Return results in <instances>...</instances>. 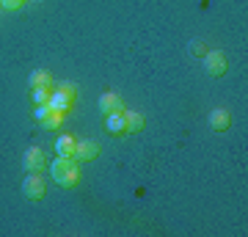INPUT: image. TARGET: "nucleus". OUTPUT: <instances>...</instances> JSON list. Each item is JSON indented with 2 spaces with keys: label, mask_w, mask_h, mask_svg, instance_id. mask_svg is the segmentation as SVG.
I'll list each match as a JSON object with an SVG mask.
<instances>
[{
  "label": "nucleus",
  "mask_w": 248,
  "mask_h": 237,
  "mask_svg": "<svg viewBox=\"0 0 248 237\" xmlns=\"http://www.w3.org/2000/svg\"><path fill=\"white\" fill-rule=\"evenodd\" d=\"M207 122H210V127H213L215 132H226L232 127V113L226 108H213L210 116H207Z\"/></svg>",
  "instance_id": "423d86ee"
},
{
  "label": "nucleus",
  "mask_w": 248,
  "mask_h": 237,
  "mask_svg": "<svg viewBox=\"0 0 248 237\" xmlns=\"http://www.w3.org/2000/svg\"><path fill=\"white\" fill-rule=\"evenodd\" d=\"M99 111L102 113H119V111H124L122 99H119V94H113V91H105L102 97H99Z\"/></svg>",
  "instance_id": "6e6552de"
},
{
  "label": "nucleus",
  "mask_w": 248,
  "mask_h": 237,
  "mask_svg": "<svg viewBox=\"0 0 248 237\" xmlns=\"http://www.w3.org/2000/svg\"><path fill=\"white\" fill-rule=\"evenodd\" d=\"M22 193L31 202H42L47 196V179L42 176V171H28V176L22 179Z\"/></svg>",
  "instance_id": "f03ea898"
},
{
  "label": "nucleus",
  "mask_w": 248,
  "mask_h": 237,
  "mask_svg": "<svg viewBox=\"0 0 248 237\" xmlns=\"http://www.w3.org/2000/svg\"><path fill=\"white\" fill-rule=\"evenodd\" d=\"M50 176L61 188H75L80 182V163L75 158H53V163H50Z\"/></svg>",
  "instance_id": "f257e3e1"
},
{
  "label": "nucleus",
  "mask_w": 248,
  "mask_h": 237,
  "mask_svg": "<svg viewBox=\"0 0 248 237\" xmlns=\"http://www.w3.org/2000/svg\"><path fill=\"white\" fill-rule=\"evenodd\" d=\"M143 116L138 111H124V130L127 132H141L143 130Z\"/></svg>",
  "instance_id": "f8f14e48"
},
{
  "label": "nucleus",
  "mask_w": 248,
  "mask_h": 237,
  "mask_svg": "<svg viewBox=\"0 0 248 237\" xmlns=\"http://www.w3.org/2000/svg\"><path fill=\"white\" fill-rule=\"evenodd\" d=\"M105 130L110 132V135H127V130H124V111L105 116Z\"/></svg>",
  "instance_id": "9d476101"
},
{
  "label": "nucleus",
  "mask_w": 248,
  "mask_h": 237,
  "mask_svg": "<svg viewBox=\"0 0 248 237\" xmlns=\"http://www.w3.org/2000/svg\"><path fill=\"white\" fill-rule=\"evenodd\" d=\"M45 152L39 149V146H31V149L22 155V166H25V171H45Z\"/></svg>",
  "instance_id": "0eeeda50"
},
{
  "label": "nucleus",
  "mask_w": 248,
  "mask_h": 237,
  "mask_svg": "<svg viewBox=\"0 0 248 237\" xmlns=\"http://www.w3.org/2000/svg\"><path fill=\"white\" fill-rule=\"evenodd\" d=\"M63 116H66V113H58V111H53V113L47 116V119H42L39 124H42L45 130H55V127H58V124L63 122Z\"/></svg>",
  "instance_id": "ddd939ff"
},
{
  "label": "nucleus",
  "mask_w": 248,
  "mask_h": 237,
  "mask_svg": "<svg viewBox=\"0 0 248 237\" xmlns=\"http://www.w3.org/2000/svg\"><path fill=\"white\" fill-rule=\"evenodd\" d=\"M204 69H207L210 78H221V75H226V69H229L226 55H223L221 50H210V53H204Z\"/></svg>",
  "instance_id": "7ed1b4c3"
},
{
  "label": "nucleus",
  "mask_w": 248,
  "mask_h": 237,
  "mask_svg": "<svg viewBox=\"0 0 248 237\" xmlns=\"http://www.w3.org/2000/svg\"><path fill=\"white\" fill-rule=\"evenodd\" d=\"M50 113H53V108H50V105H33V119H36V122L47 119Z\"/></svg>",
  "instance_id": "2eb2a0df"
},
{
  "label": "nucleus",
  "mask_w": 248,
  "mask_h": 237,
  "mask_svg": "<svg viewBox=\"0 0 248 237\" xmlns=\"http://www.w3.org/2000/svg\"><path fill=\"white\" fill-rule=\"evenodd\" d=\"M22 3H25V0H0V9L17 11V9H22Z\"/></svg>",
  "instance_id": "dca6fc26"
},
{
  "label": "nucleus",
  "mask_w": 248,
  "mask_h": 237,
  "mask_svg": "<svg viewBox=\"0 0 248 237\" xmlns=\"http://www.w3.org/2000/svg\"><path fill=\"white\" fill-rule=\"evenodd\" d=\"M75 146H78V141L72 135H58L55 138V155L58 158H75Z\"/></svg>",
  "instance_id": "1a4fd4ad"
},
{
  "label": "nucleus",
  "mask_w": 248,
  "mask_h": 237,
  "mask_svg": "<svg viewBox=\"0 0 248 237\" xmlns=\"http://www.w3.org/2000/svg\"><path fill=\"white\" fill-rule=\"evenodd\" d=\"M47 105L53 108V111H58V113H69L72 105H75V97L72 94H66L63 88H50V99H47Z\"/></svg>",
  "instance_id": "20e7f679"
},
{
  "label": "nucleus",
  "mask_w": 248,
  "mask_h": 237,
  "mask_svg": "<svg viewBox=\"0 0 248 237\" xmlns=\"http://www.w3.org/2000/svg\"><path fill=\"white\" fill-rule=\"evenodd\" d=\"M31 99H33V105H47L50 88H31Z\"/></svg>",
  "instance_id": "4468645a"
},
{
  "label": "nucleus",
  "mask_w": 248,
  "mask_h": 237,
  "mask_svg": "<svg viewBox=\"0 0 248 237\" xmlns=\"http://www.w3.org/2000/svg\"><path fill=\"white\" fill-rule=\"evenodd\" d=\"M190 50H193V55H202V58H204V53H207L204 42H193V44H190Z\"/></svg>",
  "instance_id": "f3484780"
},
{
  "label": "nucleus",
  "mask_w": 248,
  "mask_h": 237,
  "mask_svg": "<svg viewBox=\"0 0 248 237\" xmlns=\"http://www.w3.org/2000/svg\"><path fill=\"white\" fill-rule=\"evenodd\" d=\"M99 158V143L97 141H78L75 146V160L78 163H91Z\"/></svg>",
  "instance_id": "39448f33"
},
{
  "label": "nucleus",
  "mask_w": 248,
  "mask_h": 237,
  "mask_svg": "<svg viewBox=\"0 0 248 237\" xmlns=\"http://www.w3.org/2000/svg\"><path fill=\"white\" fill-rule=\"evenodd\" d=\"M28 83H31V88H53V75L47 69H36V72H31Z\"/></svg>",
  "instance_id": "9b49d317"
},
{
  "label": "nucleus",
  "mask_w": 248,
  "mask_h": 237,
  "mask_svg": "<svg viewBox=\"0 0 248 237\" xmlns=\"http://www.w3.org/2000/svg\"><path fill=\"white\" fill-rule=\"evenodd\" d=\"M55 88H63V91H66V94H72V97L78 94V86H75V83H58Z\"/></svg>",
  "instance_id": "a211bd4d"
}]
</instances>
